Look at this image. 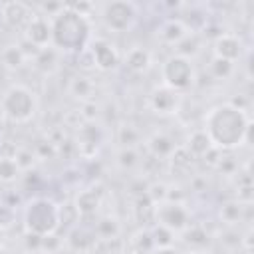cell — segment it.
Returning <instances> with one entry per match:
<instances>
[{
	"label": "cell",
	"mask_w": 254,
	"mask_h": 254,
	"mask_svg": "<svg viewBox=\"0 0 254 254\" xmlns=\"http://www.w3.org/2000/svg\"><path fill=\"white\" fill-rule=\"evenodd\" d=\"M250 117L248 113L232 103H218L204 115L202 131L218 151H230L250 141Z\"/></svg>",
	"instance_id": "6da1fadb"
},
{
	"label": "cell",
	"mask_w": 254,
	"mask_h": 254,
	"mask_svg": "<svg viewBox=\"0 0 254 254\" xmlns=\"http://www.w3.org/2000/svg\"><path fill=\"white\" fill-rule=\"evenodd\" d=\"M50 22H52V46L60 54L62 52H67V54L73 52V54H77V52L85 50L87 44L93 38L89 18L77 14L67 4Z\"/></svg>",
	"instance_id": "7a4b0ae2"
},
{
	"label": "cell",
	"mask_w": 254,
	"mask_h": 254,
	"mask_svg": "<svg viewBox=\"0 0 254 254\" xmlns=\"http://www.w3.org/2000/svg\"><path fill=\"white\" fill-rule=\"evenodd\" d=\"M62 224V208L46 196H36L28 200L24 208V228L30 234L48 236L56 234Z\"/></svg>",
	"instance_id": "3957f363"
},
{
	"label": "cell",
	"mask_w": 254,
	"mask_h": 254,
	"mask_svg": "<svg viewBox=\"0 0 254 254\" xmlns=\"http://www.w3.org/2000/svg\"><path fill=\"white\" fill-rule=\"evenodd\" d=\"M0 109L6 119L14 123H26L38 113V97L30 87L14 83L2 93Z\"/></svg>",
	"instance_id": "277c9868"
},
{
	"label": "cell",
	"mask_w": 254,
	"mask_h": 254,
	"mask_svg": "<svg viewBox=\"0 0 254 254\" xmlns=\"http://www.w3.org/2000/svg\"><path fill=\"white\" fill-rule=\"evenodd\" d=\"M161 77H163V85H167L179 93L189 89L196 79L192 60L177 56V54L169 56L161 65Z\"/></svg>",
	"instance_id": "5b68a950"
},
{
	"label": "cell",
	"mask_w": 254,
	"mask_h": 254,
	"mask_svg": "<svg viewBox=\"0 0 254 254\" xmlns=\"http://www.w3.org/2000/svg\"><path fill=\"white\" fill-rule=\"evenodd\" d=\"M101 20L105 28H109L111 32H117V34L129 32L139 20V6L129 0L107 2L101 8Z\"/></svg>",
	"instance_id": "8992f818"
},
{
	"label": "cell",
	"mask_w": 254,
	"mask_h": 254,
	"mask_svg": "<svg viewBox=\"0 0 254 254\" xmlns=\"http://www.w3.org/2000/svg\"><path fill=\"white\" fill-rule=\"evenodd\" d=\"M153 218L159 226L171 230V232H183L187 226H190V210L179 202V200H163L155 204Z\"/></svg>",
	"instance_id": "52a82bcc"
},
{
	"label": "cell",
	"mask_w": 254,
	"mask_h": 254,
	"mask_svg": "<svg viewBox=\"0 0 254 254\" xmlns=\"http://www.w3.org/2000/svg\"><path fill=\"white\" fill-rule=\"evenodd\" d=\"M181 103H183V97L179 91L167 87V85H157L151 89L149 97H147V105L149 109L155 113V115H161V117H171V115H177L181 111Z\"/></svg>",
	"instance_id": "ba28073f"
},
{
	"label": "cell",
	"mask_w": 254,
	"mask_h": 254,
	"mask_svg": "<svg viewBox=\"0 0 254 254\" xmlns=\"http://www.w3.org/2000/svg\"><path fill=\"white\" fill-rule=\"evenodd\" d=\"M36 14H38L36 8H32V6L26 4V2H20V0L4 2V4L0 6L2 22H4L10 30H16V32H26L28 24L34 20Z\"/></svg>",
	"instance_id": "9c48e42d"
},
{
	"label": "cell",
	"mask_w": 254,
	"mask_h": 254,
	"mask_svg": "<svg viewBox=\"0 0 254 254\" xmlns=\"http://www.w3.org/2000/svg\"><path fill=\"white\" fill-rule=\"evenodd\" d=\"M87 50L91 52L95 69H99V71H111L121 64L119 50L107 38H91V42L87 44Z\"/></svg>",
	"instance_id": "30bf717a"
},
{
	"label": "cell",
	"mask_w": 254,
	"mask_h": 254,
	"mask_svg": "<svg viewBox=\"0 0 254 254\" xmlns=\"http://www.w3.org/2000/svg\"><path fill=\"white\" fill-rule=\"evenodd\" d=\"M24 40L30 42L36 48H48L52 46V22L50 18L42 16L40 12L34 16V20L28 24L26 32H24Z\"/></svg>",
	"instance_id": "8fae6325"
},
{
	"label": "cell",
	"mask_w": 254,
	"mask_h": 254,
	"mask_svg": "<svg viewBox=\"0 0 254 254\" xmlns=\"http://www.w3.org/2000/svg\"><path fill=\"white\" fill-rule=\"evenodd\" d=\"M212 52H214V58H220V60L234 64L242 56V40L236 34L220 32L212 42Z\"/></svg>",
	"instance_id": "7c38bea8"
},
{
	"label": "cell",
	"mask_w": 254,
	"mask_h": 254,
	"mask_svg": "<svg viewBox=\"0 0 254 254\" xmlns=\"http://www.w3.org/2000/svg\"><path fill=\"white\" fill-rule=\"evenodd\" d=\"M190 34V30L183 24L181 18H169L165 20L159 28H157V36L161 38V42L165 44H171V46H177L183 38H187Z\"/></svg>",
	"instance_id": "4fadbf2b"
},
{
	"label": "cell",
	"mask_w": 254,
	"mask_h": 254,
	"mask_svg": "<svg viewBox=\"0 0 254 254\" xmlns=\"http://www.w3.org/2000/svg\"><path fill=\"white\" fill-rule=\"evenodd\" d=\"M101 200H103V190L99 187H89V189L81 190L75 196V212L81 214V216L95 214V210L99 208Z\"/></svg>",
	"instance_id": "5bb4252c"
},
{
	"label": "cell",
	"mask_w": 254,
	"mask_h": 254,
	"mask_svg": "<svg viewBox=\"0 0 254 254\" xmlns=\"http://www.w3.org/2000/svg\"><path fill=\"white\" fill-rule=\"evenodd\" d=\"M123 64L135 73H145L153 65V54L143 46H135L125 54Z\"/></svg>",
	"instance_id": "9a60e30c"
},
{
	"label": "cell",
	"mask_w": 254,
	"mask_h": 254,
	"mask_svg": "<svg viewBox=\"0 0 254 254\" xmlns=\"http://www.w3.org/2000/svg\"><path fill=\"white\" fill-rule=\"evenodd\" d=\"M95 81L87 75H75L69 85H67V91L69 95H73L75 99H79L81 103H87V101H93V95H95Z\"/></svg>",
	"instance_id": "2e32d148"
},
{
	"label": "cell",
	"mask_w": 254,
	"mask_h": 254,
	"mask_svg": "<svg viewBox=\"0 0 254 254\" xmlns=\"http://www.w3.org/2000/svg\"><path fill=\"white\" fill-rule=\"evenodd\" d=\"M147 149H149V153L155 159H169L173 155V151L177 149V145H175V141L169 135H165V133H153L147 139Z\"/></svg>",
	"instance_id": "e0dca14e"
},
{
	"label": "cell",
	"mask_w": 254,
	"mask_h": 254,
	"mask_svg": "<svg viewBox=\"0 0 254 254\" xmlns=\"http://www.w3.org/2000/svg\"><path fill=\"white\" fill-rule=\"evenodd\" d=\"M34 62V67L38 69V71H42V73H54L56 69H58V65H60V52L54 48V46H48V48H42L38 54H36V58L32 60Z\"/></svg>",
	"instance_id": "ac0fdd59"
},
{
	"label": "cell",
	"mask_w": 254,
	"mask_h": 254,
	"mask_svg": "<svg viewBox=\"0 0 254 254\" xmlns=\"http://www.w3.org/2000/svg\"><path fill=\"white\" fill-rule=\"evenodd\" d=\"M185 149H187L194 159H202V157H206L214 147H212L208 135H206L202 129H196V131L190 133V137H189Z\"/></svg>",
	"instance_id": "d6986e66"
},
{
	"label": "cell",
	"mask_w": 254,
	"mask_h": 254,
	"mask_svg": "<svg viewBox=\"0 0 254 254\" xmlns=\"http://www.w3.org/2000/svg\"><path fill=\"white\" fill-rule=\"evenodd\" d=\"M129 250L131 254H151L155 250V244H153V236H151V230H139L131 236L129 240Z\"/></svg>",
	"instance_id": "ffe728a7"
},
{
	"label": "cell",
	"mask_w": 254,
	"mask_h": 254,
	"mask_svg": "<svg viewBox=\"0 0 254 254\" xmlns=\"http://www.w3.org/2000/svg\"><path fill=\"white\" fill-rule=\"evenodd\" d=\"M183 240L190 246V248H204L208 244V232L204 230V226L200 224H190L187 226L183 232Z\"/></svg>",
	"instance_id": "44dd1931"
},
{
	"label": "cell",
	"mask_w": 254,
	"mask_h": 254,
	"mask_svg": "<svg viewBox=\"0 0 254 254\" xmlns=\"http://www.w3.org/2000/svg\"><path fill=\"white\" fill-rule=\"evenodd\" d=\"M0 60H2V64H4L8 69H18V67L24 65L26 56H24L22 48L16 44V46H8V48H4L2 54H0Z\"/></svg>",
	"instance_id": "7402d4cb"
},
{
	"label": "cell",
	"mask_w": 254,
	"mask_h": 254,
	"mask_svg": "<svg viewBox=\"0 0 254 254\" xmlns=\"http://www.w3.org/2000/svg\"><path fill=\"white\" fill-rule=\"evenodd\" d=\"M117 141L121 143L123 149H135L141 141V133L133 125H121L117 129Z\"/></svg>",
	"instance_id": "603a6c76"
},
{
	"label": "cell",
	"mask_w": 254,
	"mask_h": 254,
	"mask_svg": "<svg viewBox=\"0 0 254 254\" xmlns=\"http://www.w3.org/2000/svg\"><path fill=\"white\" fill-rule=\"evenodd\" d=\"M117 234H119V222L111 216H105L95 224V236H99L101 240H113L117 238Z\"/></svg>",
	"instance_id": "cb8c5ba5"
},
{
	"label": "cell",
	"mask_w": 254,
	"mask_h": 254,
	"mask_svg": "<svg viewBox=\"0 0 254 254\" xmlns=\"http://www.w3.org/2000/svg\"><path fill=\"white\" fill-rule=\"evenodd\" d=\"M220 218H222V222L228 224V226L236 224V222L242 218V202H238V200L224 202L222 208H220Z\"/></svg>",
	"instance_id": "d4e9b609"
},
{
	"label": "cell",
	"mask_w": 254,
	"mask_h": 254,
	"mask_svg": "<svg viewBox=\"0 0 254 254\" xmlns=\"http://www.w3.org/2000/svg\"><path fill=\"white\" fill-rule=\"evenodd\" d=\"M234 71V64L232 62H226V60H220V58H212L210 64H208V73L216 79H226L230 77Z\"/></svg>",
	"instance_id": "484cf974"
},
{
	"label": "cell",
	"mask_w": 254,
	"mask_h": 254,
	"mask_svg": "<svg viewBox=\"0 0 254 254\" xmlns=\"http://www.w3.org/2000/svg\"><path fill=\"white\" fill-rule=\"evenodd\" d=\"M22 169L18 167L16 159H4L0 157V181L2 183H14L20 177Z\"/></svg>",
	"instance_id": "4316f807"
},
{
	"label": "cell",
	"mask_w": 254,
	"mask_h": 254,
	"mask_svg": "<svg viewBox=\"0 0 254 254\" xmlns=\"http://www.w3.org/2000/svg\"><path fill=\"white\" fill-rule=\"evenodd\" d=\"M151 236H153V244H155V248H167V246L173 244L175 232H171V230H167V228H163V226L157 224V226L151 230Z\"/></svg>",
	"instance_id": "83f0119b"
},
{
	"label": "cell",
	"mask_w": 254,
	"mask_h": 254,
	"mask_svg": "<svg viewBox=\"0 0 254 254\" xmlns=\"http://www.w3.org/2000/svg\"><path fill=\"white\" fill-rule=\"evenodd\" d=\"M117 163L121 169H133L135 165H139V157L135 149H121L117 153Z\"/></svg>",
	"instance_id": "f1b7e54d"
},
{
	"label": "cell",
	"mask_w": 254,
	"mask_h": 254,
	"mask_svg": "<svg viewBox=\"0 0 254 254\" xmlns=\"http://www.w3.org/2000/svg\"><path fill=\"white\" fill-rule=\"evenodd\" d=\"M16 220V212L10 204L0 202V230H8Z\"/></svg>",
	"instance_id": "f546056e"
},
{
	"label": "cell",
	"mask_w": 254,
	"mask_h": 254,
	"mask_svg": "<svg viewBox=\"0 0 254 254\" xmlns=\"http://www.w3.org/2000/svg\"><path fill=\"white\" fill-rule=\"evenodd\" d=\"M16 163H18V167L22 169V171H26V169H30L32 165H34V161H36V155L30 151V149H18V153H16Z\"/></svg>",
	"instance_id": "4dcf8cb0"
},
{
	"label": "cell",
	"mask_w": 254,
	"mask_h": 254,
	"mask_svg": "<svg viewBox=\"0 0 254 254\" xmlns=\"http://www.w3.org/2000/svg\"><path fill=\"white\" fill-rule=\"evenodd\" d=\"M77 65H79L83 71H91V69H95L93 56H91V52H89L87 48L81 50V52H77Z\"/></svg>",
	"instance_id": "1f68e13d"
},
{
	"label": "cell",
	"mask_w": 254,
	"mask_h": 254,
	"mask_svg": "<svg viewBox=\"0 0 254 254\" xmlns=\"http://www.w3.org/2000/svg\"><path fill=\"white\" fill-rule=\"evenodd\" d=\"M151 254H181L179 250H175L173 246H167V248H155Z\"/></svg>",
	"instance_id": "d6a6232c"
},
{
	"label": "cell",
	"mask_w": 254,
	"mask_h": 254,
	"mask_svg": "<svg viewBox=\"0 0 254 254\" xmlns=\"http://www.w3.org/2000/svg\"><path fill=\"white\" fill-rule=\"evenodd\" d=\"M250 238H252V228L248 226V230H246V234H244V240H242V242H244V246H246V250H250V248H252V246H250Z\"/></svg>",
	"instance_id": "836d02e7"
}]
</instances>
